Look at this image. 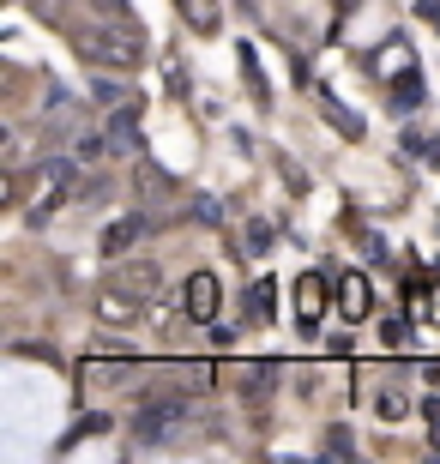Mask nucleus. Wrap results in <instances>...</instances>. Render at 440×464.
<instances>
[{
  "mask_svg": "<svg viewBox=\"0 0 440 464\" xmlns=\"http://www.w3.org/2000/svg\"><path fill=\"white\" fill-rule=\"evenodd\" d=\"M73 49L103 72H133L145 61V31H139L133 18H97V24L73 31Z\"/></svg>",
  "mask_w": 440,
  "mask_h": 464,
  "instance_id": "1",
  "label": "nucleus"
},
{
  "mask_svg": "<svg viewBox=\"0 0 440 464\" xmlns=\"http://www.w3.org/2000/svg\"><path fill=\"white\" fill-rule=\"evenodd\" d=\"M193 411H187V398H152V404H139L133 416V440L139 447H170L175 434H187Z\"/></svg>",
  "mask_w": 440,
  "mask_h": 464,
  "instance_id": "2",
  "label": "nucleus"
},
{
  "mask_svg": "<svg viewBox=\"0 0 440 464\" xmlns=\"http://www.w3.org/2000/svg\"><path fill=\"white\" fill-rule=\"evenodd\" d=\"M218 308H223L218 277H211V272H193V277L181 284V314L193 320V326H211V320H218Z\"/></svg>",
  "mask_w": 440,
  "mask_h": 464,
  "instance_id": "3",
  "label": "nucleus"
},
{
  "mask_svg": "<svg viewBox=\"0 0 440 464\" xmlns=\"http://www.w3.org/2000/svg\"><path fill=\"white\" fill-rule=\"evenodd\" d=\"M109 284H121L127 295H139L145 308H152L157 295H163V272H157V259H133V266H121V272L109 277Z\"/></svg>",
  "mask_w": 440,
  "mask_h": 464,
  "instance_id": "4",
  "label": "nucleus"
},
{
  "mask_svg": "<svg viewBox=\"0 0 440 464\" xmlns=\"http://www.w3.org/2000/svg\"><path fill=\"white\" fill-rule=\"evenodd\" d=\"M139 308H145V302H139V295H127L121 284H103V290H97V320H109V326L139 320Z\"/></svg>",
  "mask_w": 440,
  "mask_h": 464,
  "instance_id": "5",
  "label": "nucleus"
},
{
  "mask_svg": "<svg viewBox=\"0 0 440 464\" xmlns=\"http://www.w3.org/2000/svg\"><path fill=\"white\" fill-rule=\"evenodd\" d=\"M338 314H344V320H368V314H374V290H368V277H362V272H344Z\"/></svg>",
  "mask_w": 440,
  "mask_h": 464,
  "instance_id": "6",
  "label": "nucleus"
},
{
  "mask_svg": "<svg viewBox=\"0 0 440 464\" xmlns=\"http://www.w3.org/2000/svg\"><path fill=\"white\" fill-rule=\"evenodd\" d=\"M320 314H326V277L308 272L302 284H296V320H302V332L320 326Z\"/></svg>",
  "mask_w": 440,
  "mask_h": 464,
  "instance_id": "7",
  "label": "nucleus"
},
{
  "mask_svg": "<svg viewBox=\"0 0 440 464\" xmlns=\"http://www.w3.org/2000/svg\"><path fill=\"white\" fill-rule=\"evenodd\" d=\"M103 133H109V151H139V115L127 103L109 109V127H103Z\"/></svg>",
  "mask_w": 440,
  "mask_h": 464,
  "instance_id": "8",
  "label": "nucleus"
},
{
  "mask_svg": "<svg viewBox=\"0 0 440 464\" xmlns=\"http://www.w3.org/2000/svg\"><path fill=\"white\" fill-rule=\"evenodd\" d=\"M139 236H152V224H145V218H115V224H109V236H103V254L121 259Z\"/></svg>",
  "mask_w": 440,
  "mask_h": 464,
  "instance_id": "9",
  "label": "nucleus"
},
{
  "mask_svg": "<svg viewBox=\"0 0 440 464\" xmlns=\"http://www.w3.org/2000/svg\"><path fill=\"white\" fill-rule=\"evenodd\" d=\"M374 416H380V422H405L410 416V392H398V386L374 392Z\"/></svg>",
  "mask_w": 440,
  "mask_h": 464,
  "instance_id": "10",
  "label": "nucleus"
},
{
  "mask_svg": "<svg viewBox=\"0 0 440 464\" xmlns=\"http://www.w3.org/2000/svg\"><path fill=\"white\" fill-rule=\"evenodd\" d=\"M241 398H248L254 411H266L271 404V368H248V374H241Z\"/></svg>",
  "mask_w": 440,
  "mask_h": 464,
  "instance_id": "11",
  "label": "nucleus"
},
{
  "mask_svg": "<svg viewBox=\"0 0 440 464\" xmlns=\"http://www.w3.org/2000/svg\"><path fill=\"white\" fill-rule=\"evenodd\" d=\"M181 18L200 36H211V31H218V0H181Z\"/></svg>",
  "mask_w": 440,
  "mask_h": 464,
  "instance_id": "12",
  "label": "nucleus"
},
{
  "mask_svg": "<svg viewBox=\"0 0 440 464\" xmlns=\"http://www.w3.org/2000/svg\"><path fill=\"white\" fill-rule=\"evenodd\" d=\"M133 188L145 193V199H163V193H170L175 181H170L163 169H157V163H139V169H133Z\"/></svg>",
  "mask_w": 440,
  "mask_h": 464,
  "instance_id": "13",
  "label": "nucleus"
},
{
  "mask_svg": "<svg viewBox=\"0 0 440 464\" xmlns=\"http://www.w3.org/2000/svg\"><path fill=\"white\" fill-rule=\"evenodd\" d=\"M320 109H326V121H338V127H344L350 139H362V115H350V109H344L338 97H332V91H320Z\"/></svg>",
  "mask_w": 440,
  "mask_h": 464,
  "instance_id": "14",
  "label": "nucleus"
},
{
  "mask_svg": "<svg viewBox=\"0 0 440 464\" xmlns=\"http://www.w3.org/2000/svg\"><path fill=\"white\" fill-rule=\"evenodd\" d=\"M416 103H423V79H416V72H405V79L392 85V109H405V115H410Z\"/></svg>",
  "mask_w": 440,
  "mask_h": 464,
  "instance_id": "15",
  "label": "nucleus"
},
{
  "mask_svg": "<svg viewBox=\"0 0 440 464\" xmlns=\"http://www.w3.org/2000/svg\"><path fill=\"white\" fill-rule=\"evenodd\" d=\"M241 72H248V85H254V103H271V85H266V72H259V61H254L248 43H241Z\"/></svg>",
  "mask_w": 440,
  "mask_h": 464,
  "instance_id": "16",
  "label": "nucleus"
},
{
  "mask_svg": "<svg viewBox=\"0 0 440 464\" xmlns=\"http://www.w3.org/2000/svg\"><path fill=\"white\" fill-rule=\"evenodd\" d=\"M121 97H127L121 79H91V103H97V109H121Z\"/></svg>",
  "mask_w": 440,
  "mask_h": 464,
  "instance_id": "17",
  "label": "nucleus"
},
{
  "mask_svg": "<svg viewBox=\"0 0 440 464\" xmlns=\"http://www.w3.org/2000/svg\"><path fill=\"white\" fill-rule=\"evenodd\" d=\"M326 459H356V440H350V429H326Z\"/></svg>",
  "mask_w": 440,
  "mask_h": 464,
  "instance_id": "18",
  "label": "nucleus"
},
{
  "mask_svg": "<svg viewBox=\"0 0 440 464\" xmlns=\"http://www.w3.org/2000/svg\"><path fill=\"white\" fill-rule=\"evenodd\" d=\"M271 290H278V284H254V295H248L254 320H271V308H278V302H271Z\"/></svg>",
  "mask_w": 440,
  "mask_h": 464,
  "instance_id": "19",
  "label": "nucleus"
},
{
  "mask_svg": "<svg viewBox=\"0 0 440 464\" xmlns=\"http://www.w3.org/2000/svg\"><path fill=\"white\" fill-rule=\"evenodd\" d=\"M103 429H109V416H79V422H73V434H67V447H79L85 434H103Z\"/></svg>",
  "mask_w": 440,
  "mask_h": 464,
  "instance_id": "20",
  "label": "nucleus"
},
{
  "mask_svg": "<svg viewBox=\"0 0 440 464\" xmlns=\"http://www.w3.org/2000/svg\"><path fill=\"white\" fill-rule=\"evenodd\" d=\"M103 151H109V133H85L73 157H79V163H91V157H103Z\"/></svg>",
  "mask_w": 440,
  "mask_h": 464,
  "instance_id": "21",
  "label": "nucleus"
},
{
  "mask_svg": "<svg viewBox=\"0 0 440 464\" xmlns=\"http://www.w3.org/2000/svg\"><path fill=\"white\" fill-rule=\"evenodd\" d=\"M266 247H271V229L254 224V229H248V254H266Z\"/></svg>",
  "mask_w": 440,
  "mask_h": 464,
  "instance_id": "22",
  "label": "nucleus"
},
{
  "mask_svg": "<svg viewBox=\"0 0 440 464\" xmlns=\"http://www.w3.org/2000/svg\"><path fill=\"white\" fill-rule=\"evenodd\" d=\"M356 6H362V0H338V18H350V13H356Z\"/></svg>",
  "mask_w": 440,
  "mask_h": 464,
  "instance_id": "23",
  "label": "nucleus"
}]
</instances>
